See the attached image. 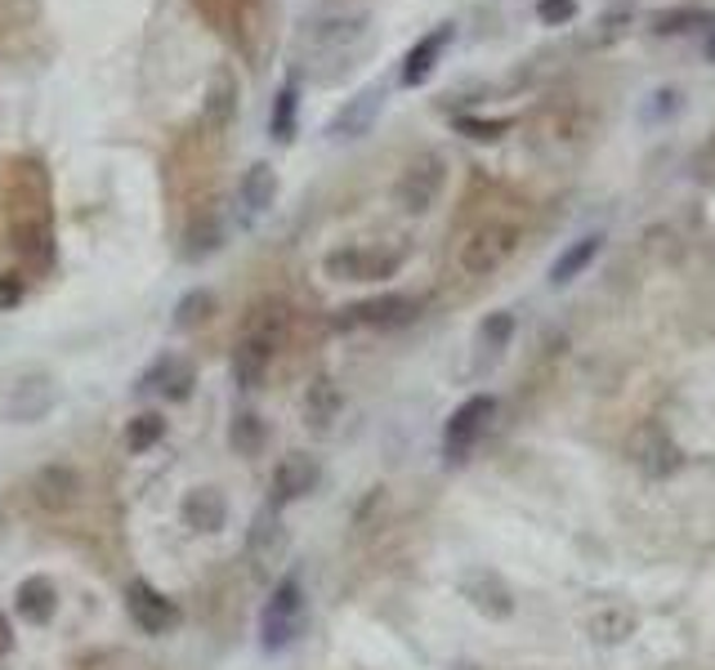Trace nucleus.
I'll use <instances>...</instances> for the list:
<instances>
[{"mask_svg":"<svg viewBox=\"0 0 715 670\" xmlns=\"http://www.w3.org/2000/svg\"><path fill=\"white\" fill-rule=\"evenodd\" d=\"M282 546H287V532H282V523H278V510L269 505L265 514H255L250 536H246V550H250L255 568H265V563H273V559H278V550H282Z\"/></svg>","mask_w":715,"mask_h":670,"instance_id":"4be33fe9","label":"nucleus"},{"mask_svg":"<svg viewBox=\"0 0 715 670\" xmlns=\"http://www.w3.org/2000/svg\"><path fill=\"white\" fill-rule=\"evenodd\" d=\"M32 501L49 514H63V510H72L81 501V474L72 465H45L36 469V479H32Z\"/></svg>","mask_w":715,"mask_h":670,"instance_id":"f8f14e48","label":"nucleus"},{"mask_svg":"<svg viewBox=\"0 0 715 670\" xmlns=\"http://www.w3.org/2000/svg\"><path fill=\"white\" fill-rule=\"evenodd\" d=\"M125 613H130V622H135L144 635H166L179 622V608L148 581H130L125 585Z\"/></svg>","mask_w":715,"mask_h":670,"instance_id":"9d476101","label":"nucleus"},{"mask_svg":"<svg viewBox=\"0 0 715 670\" xmlns=\"http://www.w3.org/2000/svg\"><path fill=\"white\" fill-rule=\"evenodd\" d=\"M317 479H322V465H317L313 456H304V451L287 456V460L273 469V496H269V505L278 510V505H287V501L309 496V492L317 488Z\"/></svg>","mask_w":715,"mask_h":670,"instance_id":"ddd939ff","label":"nucleus"},{"mask_svg":"<svg viewBox=\"0 0 715 670\" xmlns=\"http://www.w3.org/2000/svg\"><path fill=\"white\" fill-rule=\"evenodd\" d=\"M14 603H19V617H23V622L45 626V622L54 617V608H58V590H54L49 577H27V581L19 585V594H14Z\"/></svg>","mask_w":715,"mask_h":670,"instance_id":"5701e85b","label":"nucleus"},{"mask_svg":"<svg viewBox=\"0 0 715 670\" xmlns=\"http://www.w3.org/2000/svg\"><path fill=\"white\" fill-rule=\"evenodd\" d=\"M166 438V421L157 416V412H144V416H135L125 425V447L130 451H148V447H157Z\"/></svg>","mask_w":715,"mask_h":670,"instance_id":"473e14b6","label":"nucleus"},{"mask_svg":"<svg viewBox=\"0 0 715 670\" xmlns=\"http://www.w3.org/2000/svg\"><path fill=\"white\" fill-rule=\"evenodd\" d=\"M295 125H300V86L287 81L278 94H273V112H269V134L278 144H291L295 139Z\"/></svg>","mask_w":715,"mask_h":670,"instance_id":"cd10ccee","label":"nucleus"},{"mask_svg":"<svg viewBox=\"0 0 715 670\" xmlns=\"http://www.w3.org/2000/svg\"><path fill=\"white\" fill-rule=\"evenodd\" d=\"M518 237H524V233H518L514 220H496V215L479 220V224L461 237V246H457L461 273H470V278H492L496 268H505L510 255L518 250Z\"/></svg>","mask_w":715,"mask_h":670,"instance_id":"f257e3e1","label":"nucleus"},{"mask_svg":"<svg viewBox=\"0 0 715 670\" xmlns=\"http://www.w3.org/2000/svg\"><path fill=\"white\" fill-rule=\"evenodd\" d=\"M220 246H224V224H220L215 215H192L188 228H183V246H179V255H183L188 264H198V259L215 255Z\"/></svg>","mask_w":715,"mask_h":670,"instance_id":"393cba45","label":"nucleus"},{"mask_svg":"<svg viewBox=\"0 0 715 670\" xmlns=\"http://www.w3.org/2000/svg\"><path fill=\"white\" fill-rule=\"evenodd\" d=\"M215 317V295L211 291H188V295H179V304H175V331H198V326H206Z\"/></svg>","mask_w":715,"mask_h":670,"instance_id":"7c9ffc66","label":"nucleus"},{"mask_svg":"<svg viewBox=\"0 0 715 670\" xmlns=\"http://www.w3.org/2000/svg\"><path fill=\"white\" fill-rule=\"evenodd\" d=\"M680 108H684V94H680L675 86H667V90H653V94H648V108H644V121H648V125H658V121L675 116Z\"/></svg>","mask_w":715,"mask_h":670,"instance_id":"f704fd0d","label":"nucleus"},{"mask_svg":"<svg viewBox=\"0 0 715 670\" xmlns=\"http://www.w3.org/2000/svg\"><path fill=\"white\" fill-rule=\"evenodd\" d=\"M237 201H242V211H246V215H265V211H273V201H278V170H273L269 161H255V166L242 175Z\"/></svg>","mask_w":715,"mask_h":670,"instance_id":"6ab92c4d","label":"nucleus"},{"mask_svg":"<svg viewBox=\"0 0 715 670\" xmlns=\"http://www.w3.org/2000/svg\"><path fill=\"white\" fill-rule=\"evenodd\" d=\"M304 626V585L300 577H282L265 603V613H259V644L269 652H282Z\"/></svg>","mask_w":715,"mask_h":670,"instance_id":"f03ea898","label":"nucleus"},{"mask_svg":"<svg viewBox=\"0 0 715 670\" xmlns=\"http://www.w3.org/2000/svg\"><path fill=\"white\" fill-rule=\"evenodd\" d=\"M237 116V77L233 67H215L206 81V108H202V125L211 130H228Z\"/></svg>","mask_w":715,"mask_h":670,"instance_id":"dca6fc26","label":"nucleus"},{"mask_svg":"<svg viewBox=\"0 0 715 670\" xmlns=\"http://www.w3.org/2000/svg\"><path fill=\"white\" fill-rule=\"evenodd\" d=\"M336 416H340V389H336L332 376H317L309 384V393H304V421H309L313 434H327Z\"/></svg>","mask_w":715,"mask_h":670,"instance_id":"412c9836","label":"nucleus"},{"mask_svg":"<svg viewBox=\"0 0 715 670\" xmlns=\"http://www.w3.org/2000/svg\"><path fill=\"white\" fill-rule=\"evenodd\" d=\"M702 49H706V63H715V23L706 27V45Z\"/></svg>","mask_w":715,"mask_h":670,"instance_id":"58836bf2","label":"nucleus"},{"mask_svg":"<svg viewBox=\"0 0 715 670\" xmlns=\"http://www.w3.org/2000/svg\"><path fill=\"white\" fill-rule=\"evenodd\" d=\"M635 613L630 608H600L591 622H586V635L595 639V644H626L630 635H635Z\"/></svg>","mask_w":715,"mask_h":670,"instance_id":"c85d7f7f","label":"nucleus"},{"mask_svg":"<svg viewBox=\"0 0 715 670\" xmlns=\"http://www.w3.org/2000/svg\"><path fill=\"white\" fill-rule=\"evenodd\" d=\"M403 250H376V246H340L322 259V273L336 278V282H376L399 273Z\"/></svg>","mask_w":715,"mask_h":670,"instance_id":"39448f33","label":"nucleus"},{"mask_svg":"<svg viewBox=\"0 0 715 670\" xmlns=\"http://www.w3.org/2000/svg\"><path fill=\"white\" fill-rule=\"evenodd\" d=\"M23 295H27V278L23 273H0V313L19 309Z\"/></svg>","mask_w":715,"mask_h":670,"instance_id":"e433bc0d","label":"nucleus"},{"mask_svg":"<svg viewBox=\"0 0 715 670\" xmlns=\"http://www.w3.org/2000/svg\"><path fill=\"white\" fill-rule=\"evenodd\" d=\"M451 41H457V27H451V23H438L434 32H425V36L403 54V72H399V81H403L407 90L425 86V81L434 77V67L443 63V54H447Z\"/></svg>","mask_w":715,"mask_h":670,"instance_id":"9b49d317","label":"nucleus"},{"mask_svg":"<svg viewBox=\"0 0 715 670\" xmlns=\"http://www.w3.org/2000/svg\"><path fill=\"white\" fill-rule=\"evenodd\" d=\"M461 594L474 603L479 613H488V617H510V613H514V594L505 590V581H501L496 572H474V577H466V581H461Z\"/></svg>","mask_w":715,"mask_h":670,"instance_id":"a211bd4d","label":"nucleus"},{"mask_svg":"<svg viewBox=\"0 0 715 670\" xmlns=\"http://www.w3.org/2000/svg\"><path fill=\"white\" fill-rule=\"evenodd\" d=\"M510 125H514L510 116H457L451 121V130L466 134V139H474V144H496Z\"/></svg>","mask_w":715,"mask_h":670,"instance_id":"2f4dec72","label":"nucleus"},{"mask_svg":"<svg viewBox=\"0 0 715 670\" xmlns=\"http://www.w3.org/2000/svg\"><path fill=\"white\" fill-rule=\"evenodd\" d=\"M269 362H273V354L269 349H259V345H250V340H242L237 335V345H233V380H237V389H259L265 384V376H269Z\"/></svg>","mask_w":715,"mask_h":670,"instance_id":"a878e982","label":"nucleus"},{"mask_svg":"<svg viewBox=\"0 0 715 670\" xmlns=\"http://www.w3.org/2000/svg\"><path fill=\"white\" fill-rule=\"evenodd\" d=\"M447 183V157L443 153H421L394 183V201L407 211V215H425L434 211V201Z\"/></svg>","mask_w":715,"mask_h":670,"instance_id":"7ed1b4c3","label":"nucleus"},{"mask_svg":"<svg viewBox=\"0 0 715 670\" xmlns=\"http://www.w3.org/2000/svg\"><path fill=\"white\" fill-rule=\"evenodd\" d=\"M371 32V19L367 14H327V19H313L304 27V45L317 54V58H349Z\"/></svg>","mask_w":715,"mask_h":670,"instance_id":"423d86ee","label":"nucleus"},{"mask_svg":"<svg viewBox=\"0 0 715 670\" xmlns=\"http://www.w3.org/2000/svg\"><path fill=\"white\" fill-rule=\"evenodd\" d=\"M711 23H715V14L702 5H671V10H658L648 19V32L653 36H689V32H706Z\"/></svg>","mask_w":715,"mask_h":670,"instance_id":"b1692460","label":"nucleus"},{"mask_svg":"<svg viewBox=\"0 0 715 670\" xmlns=\"http://www.w3.org/2000/svg\"><path fill=\"white\" fill-rule=\"evenodd\" d=\"M287 335H291V304L282 295H265V300L250 304V313L242 322V340L269 349L278 358V349L287 345Z\"/></svg>","mask_w":715,"mask_h":670,"instance_id":"6e6552de","label":"nucleus"},{"mask_svg":"<svg viewBox=\"0 0 715 670\" xmlns=\"http://www.w3.org/2000/svg\"><path fill=\"white\" fill-rule=\"evenodd\" d=\"M135 389H157V393H166L170 402H183V398L192 393V367L179 362V358H157V362L139 376Z\"/></svg>","mask_w":715,"mask_h":670,"instance_id":"aec40b11","label":"nucleus"},{"mask_svg":"<svg viewBox=\"0 0 715 670\" xmlns=\"http://www.w3.org/2000/svg\"><path fill=\"white\" fill-rule=\"evenodd\" d=\"M49 407H54V380H49V376H27V380H19L14 393H10V402H5L10 421H19V425L41 421Z\"/></svg>","mask_w":715,"mask_h":670,"instance_id":"2eb2a0df","label":"nucleus"},{"mask_svg":"<svg viewBox=\"0 0 715 670\" xmlns=\"http://www.w3.org/2000/svg\"><path fill=\"white\" fill-rule=\"evenodd\" d=\"M179 514H183V523H188L192 532H220V527L228 523V501H224L215 488H192V492L183 496Z\"/></svg>","mask_w":715,"mask_h":670,"instance_id":"f3484780","label":"nucleus"},{"mask_svg":"<svg viewBox=\"0 0 715 670\" xmlns=\"http://www.w3.org/2000/svg\"><path fill=\"white\" fill-rule=\"evenodd\" d=\"M635 460L644 465V474L662 479V474H675V469H680V447H675L667 434L648 429V434L639 438V456H635Z\"/></svg>","mask_w":715,"mask_h":670,"instance_id":"bb28decb","label":"nucleus"},{"mask_svg":"<svg viewBox=\"0 0 715 670\" xmlns=\"http://www.w3.org/2000/svg\"><path fill=\"white\" fill-rule=\"evenodd\" d=\"M380 112H384V86H367V90H358V94L345 99L340 112L327 121V139H336V144H354V139H362V134H371V125L380 121Z\"/></svg>","mask_w":715,"mask_h":670,"instance_id":"1a4fd4ad","label":"nucleus"},{"mask_svg":"<svg viewBox=\"0 0 715 670\" xmlns=\"http://www.w3.org/2000/svg\"><path fill=\"white\" fill-rule=\"evenodd\" d=\"M577 14H581L577 0H537V19H541V27H568Z\"/></svg>","mask_w":715,"mask_h":670,"instance_id":"c9c22d12","label":"nucleus"},{"mask_svg":"<svg viewBox=\"0 0 715 670\" xmlns=\"http://www.w3.org/2000/svg\"><path fill=\"white\" fill-rule=\"evenodd\" d=\"M510 335H514V313L496 309V313H488L483 326H479V345H483L488 354H501V349L510 345Z\"/></svg>","mask_w":715,"mask_h":670,"instance_id":"72a5a7b5","label":"nucleus"},{"mask_svg":"<svg viewBox=\"0 0 715 670\" xmlns=\"http://www.w3.org/2000/svg\"><path fill=\"white\" fill-rule=\"evenodd\" d=\"M492 412H496V398L492 393H474V398L461 402L457 412H451V421L443 425V456H447V465H461L474 451V443L483 438Z\"/></svg>","mask_w":715,"mask_h":670,"instance_id":"20e7f679","label":"nucleus"},{"mask_svg":"<svg viewBox=\"0 0 715 670\" xmlns=\"http://www.w3.org/2000/svg\"><path fill=\"white\" fill-rule=\"evenodd\" d=\"M600 250H604V233H581L577 242H568V246L559 250V259L550 264V287L577 282V278L600 259Z\"/></svg>","mask_w":715,"mask_h":670,"instance_id":"4468645a","label":"nucleus"},{"mask_svg":"<svg viewBox=\"0 0 715 670\" xmlns=\"http://www.w3.org/2000/svg\"><path fill=\"white\" fill-rule=\"evenodd\" d=\"M265 443H269V425L259 421L255 412H237V416H233V425H228V447H233L237 456H259V451H265Z\"/></svg>","mask_w":715,"mask_h":670,"instance_id":"c756f323","label":"nucleus"},{"mask_svg":"<svg viewBox=\"0 0 715 670\" xmlns=\"http://www.w3.org/2000/svg\"><path fill=\"white\" fill-rule=\"evenodd\" d=\"M10 648H14V630H10V617L0 613V657H5Z\"/></svg>","mask_w":715,"mask_h":670,"instance_id":"4c0bfd02","label":"nucleus"},{"mask_svg":"<svg viewBox=\"0 0 715 670\" xmlns=\"http://www.w3.org/2000/svg\"><path fill=\"white\" fill-rule=\"evenodd\" d=\"M416 313H421V300H412V295H403V291H389V295H376V300H362V304L340 309L336 326H340V331H349V326L394 331V326H407Z\"/></svg>","mask_w":715,"mask_h":670,"instance_id":"0eeeda50","label":"nucleus"}]
</instances>
